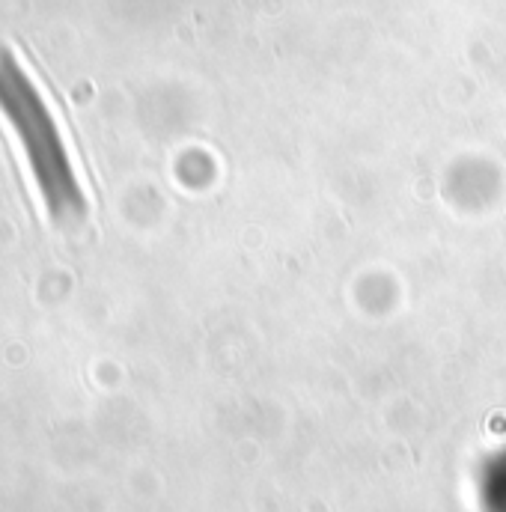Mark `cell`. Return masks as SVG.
I'll list each match as a JSON object with an SVG mask.
<instances>
[{"mask_svg": "<svg viewBox=\"0 0 506 512\" xmlns=\"http://www.w3.org/2000/svg\"><path fill=\"white\" fill-rule=\"evenodd\" d=\"M0 120L18 143L45 215L57 224L81 218L87 212V194L63 126L36 84L12 60H0Z\"/></svg>", "mask_w": 506, "mask_h": 512, "instance_id": "obj_1", "label": "cell"}]
</instances>
